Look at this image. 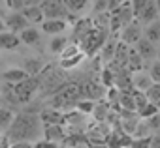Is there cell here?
<instances>
[{"mask_svg": "<svg viewBox=\"0 0 160 148\" xmlns=\"http://www.w3.org/2000/svg\"><path fill=\"white\" fill-rule=\"evenodd\" d=\"M43 133V126L38 114L19 113L13 118V124L8 129V141L12 142H30Z\"/></svg>", "mask_w": 160, "mask_h": 148, "instance_id": "obj_1", "label": "cell"}, {"mask_svg": "<svg viewBox=\"0 0 160 148\" xmlns=\"http://www.w3.org/2000/svg\"><path fill=\"white\" fill-rule=\"evenodd\" d=\"M79 99H83L81 96V86L79 85H62L55 96H53V109L57 111H66V109H72L77 105Z\"/></svg>", "mask_w": 160, "mask_h": 148, "instance_id": "obj_2", "label": "cell"}, {"mask_svg": "<svg viewBox=\"0 0 160 148\" xmlns=\"http://www.w3.org/2000/svg\"><path fill=\"white\" fill-rule=\"evenodd\" d=\"M134 21V12H132V6L130 2H122L119 8H115L109 15V28L113 32L124 28L126 25H130Z\"/></svg>", "mask_w": 160, "mask_h": 148, "instance_id": "obj_3", "label": "cell"}, {"mask_svg": "<svg viewBox=\"0 0 160 148\" xmlns=\"http://www.w3.org/2000/svg\"><path fill=\"white\" fill-rule=\"evenodd\" d=\"M38 88H40V77H27L25 81L13 85V94L17 103H28Z\"/></svg>", "mask_w": 160, "mask_h": 148, "instance_id": "obj_4", "label": "cell"}, {"mask_svg": "<svg viewBox=\"0 0 160 148\" xmlns=\"http://www.w3.org/2000/svg\"><path fill=\"white\" fill-rule=\"evenodd\" d=\"M79 43H81L79 49H81L85 54H92L106 43V30L104 28H92Z\"/></svg>", "mask_w": 160, "mask_h": 148, "instance_id": "obj_5", "label": "cell"}, {"mask_svg": "<svg viewBox=\"0 0 160 148\" xmlns=\"http://www.w3.org/2000/svg\"><path fill=\"white\" fill-rule=\"evenodd\" d=\"M40 8L45 19H66L68 15V10L62 0H43Z\"/></svg>", "mask_w": 160, "mask_h": 148, "instance_id": "obj_6", "label": "cell"}, {"mask_svg": "<svg viewBox=\"0 0 160 148\" xmlns=\"http://www.w3.org/2000/svg\"><path fill=\"white\" fill-rule=\"evenodd\" d=\"M141 38H143L141 26H139L138 23H134V21H132L130 25H126V26L122 28V32H121V41H122V43H126L128 47L136 45Z\"/></svg>", "mask_w": 160, "mask_h": 148, "instance_id": "obj_7", "label": "cell"}, {"mask_svg": "<svg viewBox=\"0 0 160 148\" xmlns=\"http://www.w3.org/2000/svg\"><path fill=\"white\" fill-rule=\"evenodd\" d=\"M4 25H6V30L15 32V34H19V32H21V30H25L27 26H30V25H28V21L23 17V13H21V12H12V13L4 19Z\"/></svg>", "mask_w": 160, "mask_h": 148, "instance_id": "obj_8", "label": "cell"}, {"mask_svg": "<svg viewBox=\"0 0 160 148\" xmlns=\"http://www.w3.org/2000/svg\"><path fill=\"white\" fill-rule=\"evenodd\" d=\"M106 94V88L100 85V83H94V81H89L81 86V96L83 99H91V101H96V99H102Z\"/></svg>", "mask_w": 160, "mask_h": 148, "instance_id": "obj_9", "label": "cell"}, {"mask_svg": "<svg viewBox=\"0 0 160 148\" xmlns=\"http://www.w3.org/2000/svg\"><path fill=\"white\" fill-rule=\"evenodd\" d=\"M66 28H68L66 19H45V21L42 23V30H43L45 34H51V36H58V34H62Z\"/></svg>", "mask_w": 160, "mask_h": 148, "instance_id": "obj_10", "label": "cell"}, {"mask_svg": "<svg viewBox=\"0 0 160 148\" xmlns=\"http://www.w3.org/2000/svg\"><path fill=\"white\" fill-rule=\"evenodd\" d=\"M40 120H42L43 126H62V124H64V114H62L60 111H57V109L51 107V109L42 111Z\"/></svg>", "mask_w": 160, "mask_h": 148, "instance_id": "obj_11", "label": "cell"}, {"mask_svg": "<svg viewBox=\"0 0 160 148\" xmlns=\"http://www.w3.org/2000/svg\"><path fill=\"white\" fill-rule=\"evenodd\" d=\"M21 13H23V17L28 21V25H42L43 21H45V17H43V13H42V8L40 6H25L23 10H21Z\"/></svg>", "mask_w": 160, "mask_h": 148, "instance_id": "obj_12", "label": "cell"}, {"mask_svg": "<svg viewBox=\"0 0 160 148\" xmlns=\"http://www.w3.org/2000/svg\"><path fill=\"white\" fill-rule=\"evenodd\" d=\"M136 53L141 56V60H152L156 56V47H154V43H151L145 38H141L136 43Z\"/></svg>", "mask_w": 160, "mask_h": 148, "instance_id": "obj_13", "label": "cell"}, {"mask_svg": "<svg viewBox=\"0 0 160 148\" xmlns=\"http://www.w3.org/2000/svg\"><path fill=\"white\" fill-rule=\"evenodd\" d=\"M151 85H152V79H151V75H149V71H138V73H134V77H132V86H134L138 92H147Z\"/></svg>", "mask_w": 160, "mask_h": 148, "instance_id": "obj_14", "label": "cell"}, {"mask_svg": "<svg viewBox=\"0 0 160 148\" xmlns=\"http://www.w3.org/2000/svg\"><path fill=\"white\" fill-rule=\"evenodd\" d=\"M19 43H21V39H19V36L15 32H10V30L0 32V49L12 51V49H17Z\"/></svg>", "mask_w": 160, "mask_h": 148, "instance_id": "obj_15", "label": "cell"}, {"mask_svg": "<svg viewBox=\"0 0 160 148\" xmlns=\"http://www.w3.org/2000/svg\"><path fill=\"white\" fill-rule=\"evenodd\" d=\"M23 71L27 73L28 77H40V73L43 71V62L40 58H25Z\"/></svg>", "mask_w": 160, "mask_h": 148, "instance_id": "obj_16", "label": "cell"}, {"mask_svg": "<svg viewBox=\"0 0 160 148\" xmlns=\"http://www.w3.org/2000/svg\"><path fill=\"white\" fill-rule=\"evenodd\" d=\"M28 75L23 71V67H10V69H6L4 73H2V79L8 83V85H17V83H21V81H25Z\"/></svg>", "mask_w": 160, "mask_h": 148, "instance_id": "obj_17", "label": "cell"}, {"mask_svg": "<svg viewBox=\"0 0 160 148\" xmlns=\"http://www.w3.org/2000/svg\"><path fill=\"white\" fill-rule=\"evenodd\" d=\"M19 39H21V43H25V45H36L38 41H40V30L36 28V26H27L25 30H21L19 34Z\"/></svg>", "mask_w": 160, "mask_h": 148, "instance_id": "obj_18", "label": "cell"}, {"mask_svg": "<svg viewBox=\"0 0 160 148\" xmlns=\"http://www.w3.org/2000/svg\"><path fill=\"white\" fill-rule=\"evenodd\" d=\"M15 114H17V113H15L12 107H6V105L0 107V131H8V129H10V126L13 124Z\"/></svg>", "mask_w": 160, "mask_h": 148, "instance_id": "obj_19", "label": "cell"}, {"mask_svg": "<svg viewBox=\"0 0 160 148\" xmlns=\"http://www.w3.org/2000/svg\"><path fill=\"white\" fill-rule=\"evenodd\" d=\"M42 135L45 137V141H51V142H58V141H62L66 137L62 126H43V133Z\"/></svg>", "mask_w": 160, "mask_h": 148, "instance_id": "obj_20", "label": "cell"}, {"mask_svg": "<svg viewBox=\"0 0 160 148\" xmlns=\"http://www.w3.org/2000/svg\"><path fill=\"white\" fill-rule=\"evenodd\" d=\"M143 38L147 39V41H151V43H160V21L156 19V21H152V23H149L147 26H145V30H143Z\"/></svg>", "mask_w": 160, "mask_h": 148, "instance_id": "obj_21", "label": "cell"}, {"mask_svg": "<svg viewBox=\"0 0 160 148\" xmlns=\"http://www.w3.org/2000/svg\"><path fill=\"white\" fill-rule=\"evenodd\" d=\"M158 10H156V4H154V0H149L147 2V6L143 8V12L139 13V21L141 23H145V25H149V23H152V21H156L158 19Z\"/></svg>", "mask_w": 160, "mask_h": 148, "instance_id": "obj_22", "label": "cell"}, {"mask_svg": "<svg viewBox=\"0 0 160 148\" xmlns=\"http://www.w3.org/2000/svg\"><path fill=\"white\" fill-rule=\"evenodd\" d=\"M124 67H126L130 73H138V71H141V67H143V60H141V56H139L138 53L130 51V54H128V60H126Z\"/></svg>", "mask_w": 160, "mask_h": 148, "instance_id": "obj_23", "label": "cell"}, {"mask_svg": "<svg viewBox=\"0 0 160 148\" xmlns=\"http://www.w3.org/2000/svg\"><path fill=\"white\" fill-rule=\"evenodd\" d=\"M145 98H147L149 103H152L154 107L160 109V83H152L149 86V90L145 92Z\"/></svg>", "mask_w": 160, "mask_h": 148, "instance_id": "obj_24", "label": "cell"}, {"mask_svg": "<svg viewBox=\"0 0 160 148\" xmlns=\"http://www.w3.org/2000/svg\"><path fill=\"white\" fill-rule=\"evenodd\" d=\"M119 103H121V111L136 113V103H134V96H132V92H121V96H119Z\"/></svg>", "mask_w": 160, "mask_h": 148, "instance_id": "obj_25", "label": "cell"}, {"mask_svg": "<svg viewBox=\"0 0 160 148\" xmlns=\"http://www.w3.org/2000/svg\"><path fill=\"white\" fill-rule=\"evenodd\" d=\"M128 54H130V49H128V45L126 43H117V47H115V54H113V58H115V62L117 64H126V60H128Z\"/></svg>", "mask_w": 160, "mask_h": 148, "instance_id": "obj_26", "label": "cell"}, {"mask_svg": "<svg viewBox=\"0 0 160 148\" xmlns=\"http://www.w3.org/2000/svg\"><path fill=\"white\" fill-rule=\"evenodd\" d=\"M66 45H68V39H66L62 34H58V36H53V39H51V43H49V51L55 53V54H60Z\"/></svg>", "mask_w": 160, "mask_h": 148, "instance_id": "obj_27", "label": "cell"}, {"mask_svg": "<svg viewBox=\"0 0 160 148\" xmlns=\"http://www.w3.org/2000/svg\"><path fill=\"white\" fill-rule=\"evenodd\" d=\"M85 58V53L81 51L79 54H75V56H68V58H60V67L62 69H72V67H75L79 62H81Z\"/></svg>", "mask_w": 160, "mask_h": 148, "instance_id": "obj_28", "label": "cell"}, {"mask_svg": "<svg viewBox=\"0 0 160 148\" xmlns=\"http://www.w3.org/2000/svg\"><path fill=\"white\" fill-rule=\"evenodd\" d=\"M158 107H154L152 103H145L139 111H138V116L141 118V120H147V118H151V116H154V114H158Z\"/></svg>", "mask_w": 160, "mask_h": 148, "instance_id": "obj_29", "label": "cell"}, {"mask_svg": "<svg viewBox=\"0 0 160 148\" xmlns=\"http://www.w3.org/2000/svg\"><path fill=\"white\" fill-rule=\"evenodd\" d=\"M108 109H109V105H108L106 101H100V103H94V111H92V114H94V118H96L98 122H102L104 118H108Z\"/></svg>", "mask_w": 160, "mask_h": 148, "instance_id": "obj_30", "label": "cell"}, {"mask_svg": "<svg viewBox=\"0 0 160 148\" xmlns=\"http://www.w3.org/2000/svg\"><path fill=\"white\" fill-rule=\"evenodd\" d=\"M75 107H77V111L81 113V114H92V111H94V101H91V99H79Z\"/></svg>", "mask_w": 160, "mask_h": 148, "instance_id": "obj_31", "label": "cell"}, {"mask_svg": "<svg viewBox=\"0 0 160 148\" xmlns=\"http://www.w3.org/2000/svg\"><path fill=\"white\" fill-rule=\"evenodd\" d=\"M79 53H81V49H79V45H77V43H68V45L62 49V53H60V58L75 56V54H79Z\"/></svg>", "mask_w": 160, "mask_h": 148, "instance_id": "obj_32", "label": "cell"}, {"mask_svg": "<svg viewBox=\"0 0 160 148\" xmlns=\"http://www.w3.org/2000/svg\"><path fill=\"white\" fill-rule=\"evenodd\" d=\"M62 2H64L68 12H77V10H81L87 4V0H62Z\"/></svg>", "mask_w": 160, "mask_h": 148, "instance_id": "obj_33", "label": "cell"}, {"mask_svg": "<svg viewBox=\"0 0 160 148\" xmlns=\"http://www.w3.org/2000/svg\"><path fill=\"white\" fill-rule=\"evenodd\" d=\"M151 137H136L130 141V148H149Z\"/></svg>", "mask_w": 160, "mask_h": 148, "instance_id": "obj_34", "label": "cell"}, {"mask_svg": "<svg viewBox=\"0 0 160 148\" xmlns=\"http://www.w3.org/2000/svg\"><path fill=\"white\" fill-rule=\"evenodd\" d=\"M132 96H134V103H136V113H138L145 103H149V101H147V98H145V92H138V90H134V92H132Z\"/></svg>", "mask_w": 160, "mask_h": 148, "instance_id": "obj_35", "label": "cell"}, {"mask_svg": "<svg viewBox=\"0 0 160 148\" xmlns=\"http://www.w3.org/2000/svg\"><path fill=\"white\" fill-rule=\"evenodd\" d=\"M149 0H130V6H132V12H134V17H139V13L143 12V8L147 6Z\"/></svg>", "mask_w": 160, "mask_h": 148, "instance_id": "obj_36", "label": "cell"}, {"mask_svg": "<svg viewBox=\"0 0 160 148\" xmlns=\"http://www.w3.org/2000/svg\"><path fill=\"white\" fill-rule=\"evenodd\" d=\"M149 75H151L152 83H160V60L152 62V66H151V69H149Z\"/></svg>", "mask_w": 160, "mask_h": 148, "instance_id": "obj_37", "label": "cell"}, {"mask_svg": "<svg viewBox=\"0 0 160 148\" xmlns=\"http://www.w3.org/2000/svg\"><path fill=\"white\" fill-rule=\"evenodd\" d=\"M115 47H117V43H104L102 45V53H104V58L106 60H111L113 58V54H115Z\"/></svg>", "mask_w": 160, "mask_h": 148, "instance_id": "obj_38", "label": "cell"}, {"mask_svg": "<svg viewBox=\"0 0 160 148\" xmlns=\"http://www.w3.org/2000/svg\"><path fill=\"white\" fill-rule=\"evenodd\" d=\"M145 124L149 126V129H151V131L160 129V113H158V114H154V116H151V118H147V120H145Z\"/></svg>", "mask_w": 160, "mask_h": 148, "instance_id": "obj_39", "label": "cell"}, {"mask_svg": "<svg viewBox=\"0 0 160 148\" xmlns=\"http://www.w3.org/2000/svg\"><path fill=\"white\" fill-rule=\"evenodd\" d=\"M94 12L96 13H108L109 12V0H96Z\"/></svg>", "mask_w": 160, "mask_h": 148, "instance_id": "obj_40", "label": "cell"}, {"mask_svg": "<svg viewBox=\"0 0 160 148\" xmlns=\"http://www.w3.org/2000/svg\"><path fill=\"white\" fill-rule=\"evenodd\" d=\"M6 4H8V8H10L12 12H21V10L25 8L23 0H6Z\"/></svg>", "mask_w": 160, "mask_h": 148, "instance_id": "obj_41", "label": "cell"}, {"mask_svg": "<svg viewBox=\"0 0 160 148\" xmlns=\"http://www.w3.org/2000/svg\"><path fill=\"white\" fill-rule=\"evenodd\" d=\"M32 148H58V146H57V142H51V141L42 139V141H36L32 144Z\"/></svg>", "mask_w": 160, "mask_h": 148, "instance_id": "obj_42", "label": "cell"}, {"mask_svg": "<svg viewBox=\"0 0 160 148\" xmlns=\"http://www.w3.org/2000/svg\"><path fill=\"white\" fill-rule=\"evenodd\" d=\"M149 148H160V133L151 135V144H149Z\"/></svg>", "mask_w": 160, "mask_h": 148, "instance_id": "obj_43", "label": "cell"}, {"mask_svg": "<svg viewBox=\"0 0 160 148\" xmlns=\"http://www.w3.org/2000/svg\"><path fill=\"white\" fill-rule=\"evenodd\" d=\"M10 148H32L30 142H12Z\"/></svg>", "mask_w": 160, "mask_h": 148, "instance_id": "obj_44", "label": "cell"}, {"mask_svg": "<svg viewBox=\"0 0 160 148\" xmlns=\"http://www.w3.org/2000/svg\"><path fill=\"white\" fill-rule=\"evenodd\" d=\"M42 2H43V0H23L25 6H40Z\"/></svg>", "mask_w": 160, "mask_h": 148, "instance_id": "obj_45", "label": "cell"}, {"mask_svg": "<svg viewBox=\"0 0 160 148\" xmlns=\"http://www.w3.org/2000/svg\"><path fill=\"white\" fill-rule=\"evenodd\" d=\"M6 30V25H4V19H0V32Z\"/></svg>", "mask_w": 160, "mask_h": 148, "instance_id": "obj_46", "label": "cell"}, {"mask_svg": "<svg viewBox=\"0 0 160 148\" xmlns=\"http://www.w3.org/2000/svg\"><path fill=\"white\" fill-rule=\"evenodd\" d=\"M154 4H156V10H158V13H160V0H154Z\"/></svg>", "mask_w": 160, "mask_h": 148, "instance_id": "obj_47", "label": "cell"}, {"mask_svg": "<svg viewBox=\"0 0 160 148\" xmlns=\"http://www.w3.org/2000/svg\"><path fill=\"white\" fill-rule=\"evenodd\" d=\"M156 58H158V60H160V47H158V49H156Z\"/></svg>", "mask_w": 160, "mask_h": 148, "instance_id": "obj_48", "label": "cell"}, {"mask_svg": "<svg viewBox=\"0 0 160 148\" xmlns=\"http://www.w3.org/2000/svg\"><path fill=\"white\" fill-rule=\"evenodd\" d=\"M122 2H130V0H119V4H122Z\"/></svg>", "mask_w": 160, "mask_h": 148, "instance_id": "obj_49", "label": "cell"}, {"mask_svg": "<svg viewBox=\"0 0 160 148\" xmlns=\"http://www.w3.org/2000/svg\"><path fill=\"white\" fill-rule=\"evenodd\" d=\"M102 148H109V146H102Z\"/></svg>", "mask_w": 160, "mask_h": 148, "instance_id": "obj_50", "label": "cell"}]
</instances>
